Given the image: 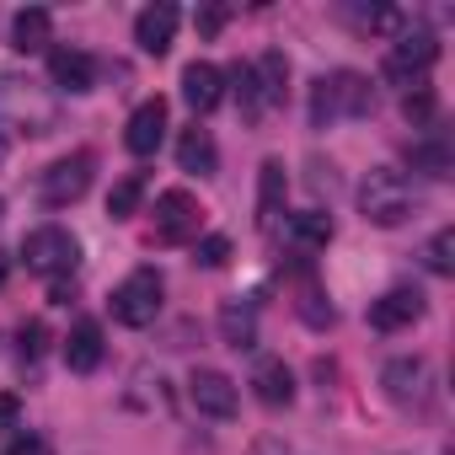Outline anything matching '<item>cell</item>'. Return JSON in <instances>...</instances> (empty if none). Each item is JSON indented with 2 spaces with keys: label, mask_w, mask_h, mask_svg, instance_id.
<instances>
[{
  "label": "cell",
  "mask_w": 455,
  "mask_h": 455,
  "mask_svg": "<svg viewBox=\"0 0 455 455\" xmlns=\"http://www.w3.org/2000/svg\"><path fill=\"white\" fill-rule=\"evenodd\" d=\"M364 113H375V86L359 70H332L311 86V129H332Z\"/></svg>",
  "instance_id": "cell-1"
},
{
  "label": "cell",
  "mask_w": 455,
  "mask_h": 455,
  "mask_svg": "<svg viewBox=\"0 0 455 455\" xmlns=\"http://www.w3.org/2000/svg\"><path fill=\"white\" fill-rule=\"evenodd\" d=\"M0 124L12 134H54L60 129V108L54 97L38 86V81H22V76H0Z\"/></svg>",
  "instance_id": "cell-2"
},
{
  "label": "cell",
  "mask_w": 455,
  "mask_h": 455,
  "mask_svg": "<svg viewBox=\"0 0 455 455\" xmlns=\"http://www.w3.org/2000/svg\"><path fill=\"white\" fill-rule=\"evenodd\" d=\"M359 209H364L370 225H402L418 209V193L396 166H370L364 182H359Z\"/></svg>",
  "instance_id": "cell-3"
},
{
  "label": "cell",
  "mask_w": 455,
  "mask_h": 455,
  "mask_svg": "<svg viewBox=\"0 0 455 455\" xmlns=\"http://www.w3.org/2000/svg\"><path fill=\"white\" fill-rule=\"evenodd\" d=\"M22 263H28V274H44V279L76 274V263H81V242L65 231V225H38V231L22 236Z\"/></svg>",
  "instance_id": "cell-4"
},
{
  "label": "cell",
  "mask_w": 455,
  "mask_h": 455,
  "mask_svg": "<svg viewBox=\"0 0 455 455\" xmlns=\"http://www.w3.org/2000/svg\"><path fill=\"white\" fill-rule=\"evenodd\" d=\"M434 60H439V38L428 33V28H407L391 49H386V81H396V86H418L428 70H434Z\"/></svg>",
  "instance_id": "cell-5"
},
{
  "label": "cell",
  "mask_w": 455,
  "mask_h": 455,
  "mask_svg": "<svg viewBox=\"0 0 455 455\" xmlns=\"http://www.w3.org/2000/svg\"><path fill=\"white\" fill-rule=\"evenodd\" d=\"M380 386H386V396H391L396 407H407V412H428V407H434V364H428L423 354L391 359V364L380 370Z\"/></svg>",
  "instance_id": "cell-6"
},
{
  "label": "cell",
  "mask_w": 455,
  "mask_h": 455,
  "mask_svg": "<svg viewBox=\"0 0 455 455\" xmlns=\"http://www.w3.org/2000/svg\"><path fill=\"white\" fill-rule=\"evenodd\" d=\"M161 316V274L156 268H134L118 290H113V322L124 327H150Z\"/></svg>",
  "instance_id": "cell-7"
},
{
  "label": "cell",
  "mask_w": 455,
  "mask_h": 455,
  "mask_svg": "<svg viewBox=\"0 0 455 455\" xmlns=\"http://www.w3.org/2000/svg\"><path fill=\"white\" fill-rule=\"evenodd\" d=\"M92 150H76V156H65V161H54L44 177H38V198L49 204V209H70V204H81L86 198V188H92Z\"/></svg>",
  "instance_id": "cell-8"
},
{
  "label": "cell",
  "mask_w": 455,
  "mask_h": 455,
  "mask_svg": "<svg viewBox=\"0 0 455 455\" xmlns=\"http://www.w3.org/2000/svg\"><path fill=\"white\" fill-rule=\"evenodd\" d=\"M198 225H204V209H198V198L188 188H172V193L156 198V242L182 247V242L198 236Z\"/></svg>",
  "instance_id": "cell-9"
},
{
  "label": "cell",
  "mask_w": 455,
  "mask_h": 455,
  "mask_svg": "<svg viewBox=\"0 0 455 455\" xmlns=\"http://www.w3.org/2000/svg\"><path fill=\"white\" fill-rule=\"evenodd\" d=\"M188 396H193V407H198V412H209V418H236V407H242L236 380L225 375V370H193Z\"/></svg>",
  "instance_id": "cell-10"
},
{
  "label": "cell",
  "mask_w": 455,
  "mask_h": 455,
  "mask_svg": "<svg viewBox=\"0 0 455 455\" xmlns=\"http://www.w3.org/2000/svg\"><path fill=\"white\" fill-rule=\"evenodd\" d=\"M166 140V97H145L134 113H129V129H124V145L134 156H156Z\"/></svg>",
  "instance_id": "cell-11"
},
{
  "label": "cell",
  "mask_w": 455,
  "mask_h": 455,
  "mask_svg": "<svg viewBox=\"0 0 455 455\" xmlns=\"http://www.w3.org/2000/svg\"><path fill=\"white\" fill-rule=\"evenodd\" d=\"M182 102H188L193 113H214V108L225 102V76H220V65L193 60V65L182 70Z\"/></svg>",
  "instance_id": "cell-12"
},
{
  "label": "cell",
  "mask_w": 455,
  "mask_h": 455,
  "mask_svg": "<svg viewBox=\"0 0 455 455\" xmlns=\"http://www.w3.org/2000/svg\"><path fill=\"white\" fill-rule=\"evenodd\" d=\"M177 22H182V17H177V6H166V0H161V6H145V12L134 17V44L161 60V54L172 49V38H177Z\"/></svg>",
  "instance_id": "cell-13"
},
{
  "label": "cell",
  "mask_w": 455,
  "mask_h": 455,
  "mask_svg": "<svg viewBox=\"0 0 455 455\" xmlns=\"http://www.w3.org/2000/svg\"><path fill=\"white\" fill-rule=\"evenodd\" d=\"M418 316H423V295H418V290H386L380 300H370V327H375V332L412 327Z\"/></svg>",
  "instance_id": "cell-14"
},
{
  "label": "cell",
  "mask_w": 455,
  "mask_h": 455,
  "mask_svg": "<svg viewBox=\"0 0 455 455\" xmlns=\"http://www.w3.org/2000/svg\"><path fill=\"white\" fill-rule=\"evenodd\" d=\"M49 76L60 92H92L97 86V60L86 49H54L49 54Z\"/></svg>",
  "instance_id": "cell-15"
},
{
  "label": "cell",
  "mask_w": 455,
  "mask_h": 455,
  "mask_svg": "<svg viewBox=\"0 0 455 455\" xmlns=\"http://www.w3.org/2000/svg\"><path fill=\"white\" fill-rule=\"evenodd\" d=\"M220 338H225V348H236V354L258 348V306L252 300H225L220 306Z\"/></svg>",
  "instance_id": "cell-16"
},
{
  "label": "cell",
  "mask_w": 455,
  "mask_h": 455,
  "mask_svg": "<svg viewBox=\"0 0 455 455\" xmlns=\"http://www.w3.org/2000/svg\"><path fill=\"white\" fill-rule=\"evenodd\" d=\"M177 166L182 172H193V177H214V166H220V145H214V134L209 129H182V140H177Z\"/></svg>",
  "instance_id": "cell-17"
},
{
  "label": "cell",
  "mask_w": 455,
  "mask_h": 455,
  "mask_svg": "<svg viewBox=\"0 0 455 455\" xmlns=\"http://www.w3.org/2000/svg\"><path fill=\"white\" fill-rule=\"evenodd\" d=\"M65 364H70L76 375H92V370L102 364V327H97L92 316H81V322L70 327V338H65Z\"/></svg>",
  "instance_id": "cell-18"
},
{
  "label": "cell",
  "mask_w": 455,
  "mask_h": 455,
  "mask_svg": "<svg viewBox=\"0 0 455 455\" xmlns=\"http://www.w3.org/2000/svg\"><path fill=\"white\" fill-rule=\"evenodd\" d=\"M252 391H258L263 407H290V402H295V375H290V364H284V359H258Z\"/></svg>",
  "instance_id": "cell-19"
},
{
  "label": "cell",
  "mask_w": 455,
  "mask_h": 455,
  "mask_svg": "<svg viewBox=\"0 0 455 455\" xmlns=\"http://www.w3.org/2000/svg\"><path fill=\"white\" fill-rule=\"evenodd\" d=\"M284 161H263V177H258V225L274 236V225H279V209H284Z\"/></svg>",
  "instance_id": "cell-20"
},
{
  "label": "cell",
  "mask_w": 455,
  "mask_h": 455,
  "mask_svg": "<svg viewBox=\"0 0 455 455\" xmlns=\"http://www.w3.org/2000/svg\"><path fill=\"white\" fill-rule=\"evenodd\" d=\"M49 33H54V17H49L44 6H28V12L12 17V49H17V54H38V49H49Z\"/></svg>",
  "instance_id": "cell-21"
},
{
  "label": "cell",
  "mask_w": 455,
  "mask_h": 455,
  "mask_svg": "<svg viewBox=\"0 0 455 455\" xmlns=\"http://www.w3.org/2000/svg\"><path fill=\"white\" fill-rule=\"evenodd\" d=\"M284 236L300 247V252H322L327 242H332V214H322V209H306V214H290V225H284Z\"/></svg>",
  "instance_id": "cell-22"
},
{
  "label": "cell",
  "mask_w": 455,
  "mask_h": 455,
  "mask_svg": "<svg viewBox=\"0 0 455 455\" xmlns=\"http://www.w3.org/2000/svg\"><path fill=\"white\" fill-rule=\"evenodd\" d=\"M252 76H258L263 97H268V102L279 108V102H284V81H290V60H284L279 49H268V54H263L258 65H252Z\"/></svg>",
  "instance_id": "cell-23"
},
{
  "label": "cell",
  "mask_w": 455,
  "mask_h": 455,
  "mask_svg": "<svg viewBox=\"0 0 455 455\" xmlns=\"http://www.w3.org/2000/svg\"><path fill=\"white\" fill-rule=\"evenodd\" d=\"M418 258H423V268H428V274H439V279H450V274H455V231H450V225L423 242V252H418Z\"/></svg>",
  "instance_id": "cell-24"
},
{
  "label": "cell",
  "mask_w": 455,
  "mask_h": 455,
  "mask_svg": "<svg viewBox=\"0 0 455 455\" xmlns=\"http://www.w3.org/2000/svg\"><path fill=\"white\" fill-rule=\"evenodd\" d=\"M236 97H242V118H247V124H263V118L274 113V102L263 97V86H258L252 65H242V70H236Z\"/></svg>",
  "instance_id": "cell-25"
},
{
  "label": "cell",
  "mask_w": 455,
  "mask_h": 455,
  "mask_svg": "<svg viewBox=\"0 0 455 455\" xmlns=\"http://www.w3.org/2000/svg\"><path fill=\"white\" fill-rule=\"evenodd\" d=\"M140 198H145V177L129 172L124 182H113V193H108V214H113V220H129V214L140 209Z\"/></svg>",
  "instance_id": "cell-26"
},
{
  "label": "cell",
  "mask_w": 455,
  "mask_h": 455,
  "mask_svg": "<svg viewBox=\"0 0 455 455\" xmlns=\"http://www.w3.org/2000/svg\"><path fill=\"white\" fill-rule=\"evenodd\" d=\"M402 113H407L412 129H428V124H434V92H423V86L407 92V97H402Z\"/></svg>",
  "instance_id": "cell-27"
},
{
  "label": "cell",
  "mask_w": 455,
  "mask_h": 455,
  "mask_svg": "<svg viewBox=\"0 0 455 455\" xmlns=\"http://www.w3.org/2000/svg\"><path fill=\"white\" fill-rule=\"evenodd\" d=\"M412 166H423L428 177H444V172H450V150H444L439 140H428V145H412Z\"/></svg>",
  "instance_id": "cell-28"
},
{
  "label": "cell",
  "mask_w": 455,
  "mask_h": 455,
  "mask_svg": "<svg viewBox=\"0 0 455 455\" xmlns=\"http://www.w3.org/2000/svg\"><path fill=\"white\" fill-rule=\"evenodd\" d=\"M193 258H198L204 268H225V263H231V242H225V236H204Z\"/></svg>",
  "instance_id": "cell-29"
},
{
  "label": "cell",
  "mask_w": 455,
  "mask_h": 455,
  "mask_svg": "<svg viewBox=\"0 0 455 455\" xmlns=\"http://www.w3.org/2000/svg\"><path fill=\"white\" fill-rule=\"evenodd\" d=\"M17 343H22V359L38 364V354H44V343H49V327H44V322H28V327L17 332Z\"/></svg>",
  "instance_id": "cell-30"
},
{
  "label": "cell",
  "mask_w": 455,
  "mask_h": 455,
  "mask_svg": "<svg viewBox=\"0 0 455 455\" xmlns=\"http://www.w3.org/2000/svg\"><path fill=\"white\" fill-rule=\"evenodd\" d=\"M6 455H54V444H49V439H44V434H17V439H12V450H6Z\"/></svg>",
  "instance_id": "cell-31"
},
{
  "label": "cell",
  "mask_w": 455,
  "mask_h": 455,
  "mask_svg": "<svg viewBox=\"0 0 455 455\" xmlns=\"http://www.w3.org/2000/svg\"><path fill=\"white\" fill-rule=\"evenodd\" d=\"M220 28H225V12H220V6H209V12H198V33H204V38H214Z\"/></svg>",
  "instance_id": "cell-32"
},
{
  "label": "cell",
  "mask_w": 455,
  "mask_h": 455,
  "mask_svg": "<svg viewBox=\"0 0 455 455\" xmlns=\"http://www.w3.org/2000/svg\"><path fill=\"white\" fill-rule=\"evenodd\" d=\"M17 412H22V402H17L12 391H0V428H12V423H17Z\"/></svg>",
  "instance_id": "cell-33"
},
{
  "label": "cell",
  "mask_w": 455,
  "mask_h": 455,
  "mask_svg": "<svg viewBox=\"0 0 455 455\" xmlns=\"http://www.w3.org/2000/svg\"><path fill=\"white\" fill-rule=\"evenodd\" d=\"M6 279H12V258L0 252V290H6Z\"/></svg>",
  "instance_id": "cell-34"
},
{
  "label": "cell",
  "mask_w": 455,
  "mask_h": 455,
  "mask_svg": "<svg viewBox=\"0 0 455 455\" xmlns=\"http://www.w3.org/2000/svg\"><path fill=\"white\" fill-rule=\"evenodd\" d=\"M0 220H6V198H0Z\"/></svg>",
  "instance_id": "cell-35"
}]
</instances>
